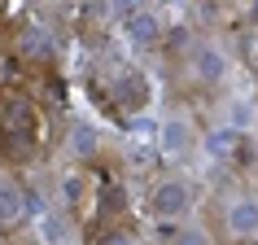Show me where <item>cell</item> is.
<instances>
[{
  "instance_id": "6da1fadb",
  "label": "cell",
  "mask_w": 258,
  "mask_h": 245,
  "mask_svg": "<svg viewBox=\"0 0 258 245\" xmlns=\"http://www.w3.org/2000/svg\"><path fill=\"white\" fill-rule=\"evenodd\" d=\"M184 206V193L171 184V189H158V210H179Z\"/></svg>"
},
{
  "instance_id": "7a4b0ae2",
  "label": "cell",
  "mask_w": 258,
  "mask_h": 245,
  "mask_svg": "<svg viewBox=\"0 0 258 245\" xmlns=\"http://www.w3.org/2000/svg\"><path fill=\"white\" fill-rule=\"evenodd\" d=\"M14 197H18L14 189H0V215H14V210H18V202H14Z\"/></svg>"
}]
</instances>
